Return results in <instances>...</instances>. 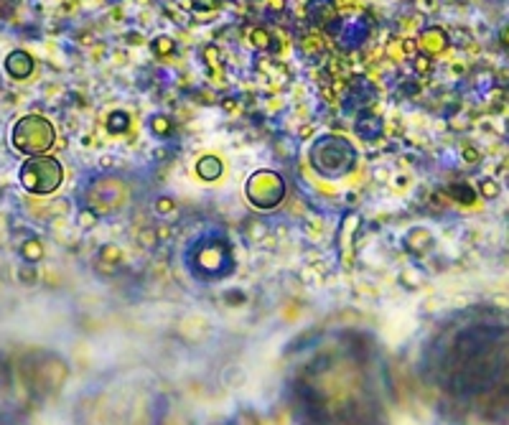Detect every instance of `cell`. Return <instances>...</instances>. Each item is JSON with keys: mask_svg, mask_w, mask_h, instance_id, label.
Returning <instances> with one entry per match:
<instances>
[{"mask_svg": "<svg viewBox=\"0 0 509 425\" xmlns=\"http://www.w3.org/2000/svg\"><path fill=\"white\" fill-rule=\"evenodd\" d=\"M311 166L328 179L344 176L356 166V148L342 135H323L311 146Z\"/></svg>", "mask_w": 509, "mask_h": 425, "instance_id": "cell-1", "label": "cell"}, {"mask_svg": "<svg viewBox=\"0 0 509 425\" xmlns=\"http://www.w3.org/2000/svg\"><path fill=\"white\" fill-rule=\"evenodd\" d=\"M56 130L51 125V120L41 118V115H23L11 130V143L15 151H21L23 155L34 158V155H43L54 146Z\"/></svg>", "mask_w": 509, "mask_h": 425, "instance_id": "cell-2", "label": "cell"}, {"mask_svg": "<svg viewBox=\"0 0 509 425\" xmlns=\"http://www.w3.org/2000/svg\"><path fill=\"white\" fill-rule=\"evenodd\" d=\"M21 183L31 194H51L64 179L62 163L51 155H34L21 166Z\"/></svg>", "mask_w": 509, "mask_h": 425, "instance_id": "cell-3", "label": "cell"}, {"mask_svg": "<svg viewBox=\"0 0 509 425\" xmlns=\"http://www.w3.org/2000/svg\"><path fill=\"white\" fill-rule=\"evenodd\" d=\"M247 194H250L252 202L260 204V207L278 204V199L283 196V181H280V176L270 174V171H260L258 176H252Z\"/></svg>", "mask_w": 509, "mask_h": 425, "instance_id": "cell-4", "label": "cell"}, {"mask_svg": "<svg viewBox=\"0 0 509 425\" xmlns=\"http://www.w3.org/2000/svg\"><path fill=\"white\" fill-rule=\"evenodd\" d=\"M334 36L344 49H356V46H362L364 39L370 36V21H367L364 15L344 18V21H339V26L334 23Z\"/></svg>", "mask_w": 509, "mask_h": 425, "instance_id": "cell-5", "label": "cell"}, {"mask_svg": "<svg viewBox=\"0 0 509 425\" xmlns=\"http://www.w3.org/2000/svg\"><path fill=\"white\" fill-rule=\"evenodd\" d=\"M375 99H377L375 84H372L370 79H364V77L351 79L349 87H347V92H344V107H347V110H356V112L367 110Z\"/></svg>", "mask_w": 509, "mask_h": 425, "instance_id": "cell-6", "label": "cell"}, {"mask_svg": "<svg viewBox=\"0 0 509 425\" xmlns=\"http://www.w3.org/2000/svg\"><path fill=\"white\" fill-rule=\"evenodd\" d=\"M6 71L11 74V79L23 82V79H28L31 77V71H34V56L23 49L11 51V54L6 56Z\"/></svg>", "mask_w": 509, "mask_h": 425, "instance_id": "cell-7", "label": "cell"}, {"mask_svg": "<svg viewBox=\"0 0 509 425\" xmlns=\"http://www.w3.org/2000/svg\"><path fill=\"white\" fill-rule=\"evenodd\" d=\"M196 174L202 176L204 181H214L216 176L222 174V160L216 155H204L199 163H196Z\"/></svg>", "mask_w": 509, "mask_h": 425, "instance_id": "cell-8", "label": "cell"}, {"mask_svg": "<svg viewBox=\"0 0 509 425\" xmlns=\"http://www.w3.org/2000/svg\"><path fill=\"white\" fill-rule=\"evenodd\" d=\"M356 133L362 135L364 140H375L377 135H382V123L375 115H367V118H362L356 123Z\"/></svg>", "mask_w": 509, "mask_h": 425, "instance_id": "cell-9", "label": "cell"}, {"mask_svg": "<svg viewBox=\"0 0 509 425\" xmlns=\"http://www.w3.org/2000/svg\"><path fill=\"white\" fill-rule=\"evenodd\" d=\"M308 15H311V21H314V15H319L316 21L334 18V3L331 0H314V3H308Z\"/></svg>", "mask_w": 509, "mask_h": 425, "instance_id": "cell-10", "label": "cell"}, {"mask_svg": "<svg viewBox=\"0 0 509 425\" xmlns=\"http://www.w3.org/2000/svg\"><path fill=\"white\" fill-rule=\"evenodd\" d=\"M107 127H110V133H125L127 127H130V115L123 110L112 112L110 118H107Z\"/></svg>", "mask_w": 509, "mask_h": 425, "instance_id": "cell-11", "label": "cell"}, {"mask_svg": "<svg viewBox=\"0 0 509 425\" xmlns=\"http://www.w3.org/2000/svg\"><path fill=\"white\" fill-rule=\"evenodd\" d=\"M21 255H23V258H26V263H36V260H41L43 250H41V244L36 242V239H34V242L28 239V242L21 247Z\"/></svg>", "mask_w": 509, "mask_h": 425, "instance_id": "cell-12", "label": "cell"}, {"mask_svg": "<svg viewBox=\"0 0 509 425\" xmlns=\"http://www.w3.org/2000/svg\"><path fill=\"white\" fill-rule=\"evenodd\" d=\"M252 43H258V46H263V49L270 46V43H267V34H263V31H252Z\"/></svg>", "mask_w": 509, "mask_h": 425, "instance_id": "cell-13", "label": "cell"}, {"mask_svg": "<svg viewBox=\"0 0 509 425\" xmlns=\"http://www.w3.org/2000/svg\"><path fill=\"white\" fill-rule=\"evenodd\" d=\"M502 41H504V46H507V49H509V26L502 31Z\"/></svg>", "mask_w": 509, "mask_h": 425, "instance_id": "cell-14", "label": "cell"}]
</instances>
